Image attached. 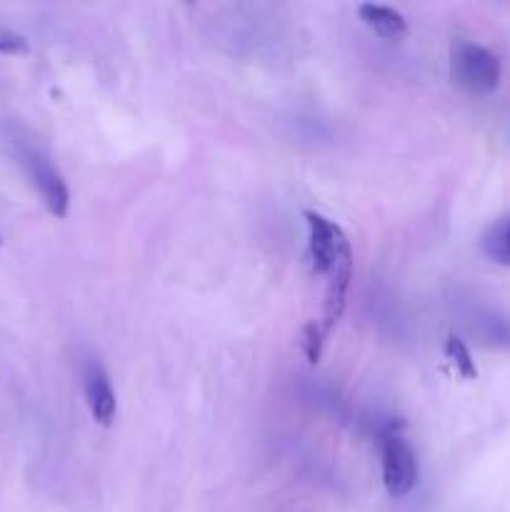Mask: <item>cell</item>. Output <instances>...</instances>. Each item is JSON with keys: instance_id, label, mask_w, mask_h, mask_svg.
<instances>
[{"instance_id": "obj_8", "label": "cell", "mask_w": 510, "mask_h": 512, "mask_svg": "<svg viewBox=\"0 0 510 512\" xmlns=\"http://www.w3.org/2000/svg\"><path fill=\"white\" fill-rule=\"evenodd\" d=\"M445 358L453 363V368L458 370L463 378L468 380L478 378V368H475V360L473 355H470L468 345H465L460 338H455V335H450V338L445 340Z\"/></svg>"}, {"instance_id": "obj_2", "label": "cell", "mask_w": 510, "mask_h": 512, "mask_svg": "<svg viewBox=\"0 0 510 512\" xmlns=\"http://www.w3.org/2000/svg\"><path fill=\"white\" fill-rule=\"evenodd\" d=\"M450 78L470 95H490L500 85V60L488 48L470 40L450 45Z\"/></svg>"}, {"instance_id": "obj_1", "label": "cell", "mask_w": 510, "mask_h": 512, "mask_svg": "<svg viewBox=\"0 0 510 512\" xmlns=\"http://www.w3.org/2000/svg\"><path fill=\"white\" fill-rule=\"evenodd\" d=\"M403 428L405 425L400 420H390L380 428V465H383V485L390 498H405L418 483V460Z\"/></svg>"}, {"instance_id": "obj_3", "label": "cell", "mask_w": 510, "mask_h": 512, "mask_svg": "<svg viewBox=\"0 0 510 512\" xmlns=\"http://www.w3.org/2000/svg\"><path fill=\"white\" fill-rule=\"evenodd\" d=\"M305 223H308V255L313 275L325 278L340 265L353 263V248L338 223L313 210H305Z\"/></svg>"}, {"instance_id": "obj_4", "label": "cell", "mask_w": 510, "mask_h": 512, "mask_svg": "<svg viewBox=\"0 0 510 512\" xmlns=\"http://www.w3.org/2000/svg\"><path fill=\"white\" fill-rule=\"evenodd\" d=\"M23 163L28 168L33 185L38 188L40 198H43L45 208L55 215V218H65L68 215L70 205V193L68 185H65L63 175L50 165V160L43 153L33 148L23 150Z\"/></svg>"}, {"instance_id": "obj_7", "label": "cell", "mask_w": 510, "mask_h": 512, "mask_svg": "<svg viewBox=\"0 0 510 512\" xmlns=\"http://www.w3.org/2000/svg\"><path fill=\"white\" fill-rule=\"evenodd\" d=\"M480 250L488 260L510 268V215L495 220L480 238Z\"/></svg>"}, {"instance_id": "obj_5", "label": "cell", "mask_w": 510, "mask_h": 512, "mask_svg": "<svg viewBox=\"0 0 510 512\" xmlns=\"http://www.w3.org/2000/svg\"><path fill=\"white\" fill-rule=\"evenodd\" d=\"M83 390L93 420L98 425H103V428H108L115 418V390L113 385H110L105 368L100 363H95V360H88V363H85Z\"/></svg>"}, {"instance_id": "obj_9", "label": "cell", "mask_w": 510, "mask_h": 512, "mask_svg": "<svg viewBox=\"0 0 510 512\" xmlns=\"http://www.w3.org/2000/svg\"><path fill=\"white\" fill-rule=\"evenodd\" d=\"M28 38L20 33H15V30L5 28V25H0V53L3 55H23L28 53Z\"/></svg>"}, {"instance_id": "obj_6", "label": "cell", "mask_w": 510, "mask_h": 512, "mask_svg": "<svg viewBox=\"0 0 510 512\" xmlns=\"http://www.w3.org/2000/svg\"><path fill=\"white\" fill-rule=\"evenodd\" d=\"M358 15L375 35H380V38L395 40V38H403V35L408 33V23H405L403 15H400L395 8H388V5L363 3L358 8Z\"/></svg>"}]
</instances>
